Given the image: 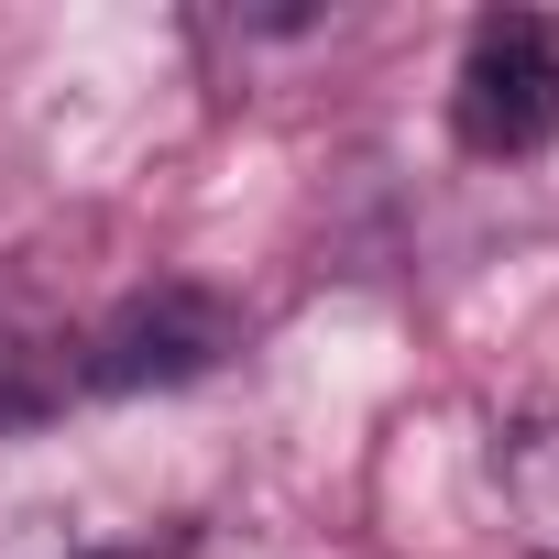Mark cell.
Instances as JSON below:
<instances>
[{
  "label": "cell",
  "instance_id": "cell-4",
  "mask_svg": "<svg viewBox=\"0 0 559 559\" xmlns=\"http://www.w3.org/2000/svg\"><path fill=\"white\" fill-rule=\"evenodd\" d=\"M78 559H154V548H78Z\"/></svg>",
  "mask_w": 559,
  "mask_h": 559
},
{
  "label": "cell",
  "instance_id": "cell-2",
  "mask_svg": "<svg viewBox=\"0 0 559 559\" xmlns=\"http://www.w3.org/2000/svg\"><path fill=\"white\" fill-rule=\"evenodd\" d=\"M219 352H230V319H219L198 286H154V297H132V308L88 341V384H99V395L187 384V373H209Z\"/></svg>",
  "mask_w": 559,
  "mask_h": 559
},
{
  "label": "cell",
  "instance_id": "cell-1",
  "mask_svg": "<svg viewBox=\"0 0 559 559\" xmlns=\"http://www.w3.org/2000/svg\"><path fill=\"white\" fill-rule=\"evenodd\" d=\"M450 121L472 154H537L559 132V23L548 12H493L461 56Z\"/></svg>",
  "mask_w": 559,
  "mask_h": 559
},
{
  "label": "cell",
  "instance_id": "cell-3",
  "mask_svg": "<svg viewBox=\"0 0 559 559\" xmlns=\"http://www.w3.org/2000/svg\"><path fill=\"white\" fill-rule=\"evenodd\" d=\"M493 504L526 559H559V417H515L493 439Z\"/></svg>",
  "mask_w": 559,
  "mask_h": 559
}]
</instances>
